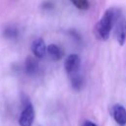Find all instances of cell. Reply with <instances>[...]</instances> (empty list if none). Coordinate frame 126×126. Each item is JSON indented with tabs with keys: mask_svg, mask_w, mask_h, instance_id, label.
Instances as JSON below:
<instances>
[{
	"mask_svg": "<svg viewBox=\"0 0 126 126\" xmlns=\"http://www.w3.org/2000/svg\"><path fill=\"white\" fill-rule=\"evenodd\" d=\"M111 113L114 120L120 126L126 125V109L121 104H115L111 108Z\"/></svg>",
	"mask_w": 126,
	"mask_h": 126,
	"instance_id": "5",
	"label": "cell"
},
{
	"mask_svg": "<svg viewBox=\"0 0 126 126\" xmlns=\"http://www.w3.org/2000/svg\"><path fill=\"white\" fill-rule=\"evenodd\" d=\"M46 52L49 54L51 59H53L55 61L60 60L63 56V52H62L61 48L59 46H57L56 44H49L46 48Z\"/></svg>",
	"mask_w": 126,
	"mask_h": 126,
	"instance_id": "8",
	"label": "cell"
},
{
	"mask_svg": "<svg viewBox=\"0 0 126 126\" xmlns=\"http://www.w3.org/2000/svg\"><path fill=\"white\" fill-rule=\"evenodd\" d=\"M71 84H72V87H73L75 90H78V91H79V90H81L82 87L84 86V80H83V78H82L81 76L75 74V75H73L72 78H71Z\"/></svg>",
	"mask_w": 126,
	"mask_h": 126,
	"instance_id": "10",
	"label": "cell"
},
{
	"mask_svg": "<svg viewBox=\"0 0 126 126\" xmlns=\"http://www.w3.org/2000/svg\"><path fill=\"white\" fill-rule=\"evenodd\" d=\"M3 35L8 39H14L18 35V30L13 26H9L3 31Z\"/></svg>",
	"mask_w": 126,
	"mask_h": 126,
	"instance_id": "9",
	"label": "cell"
},
{
	"mask_svg": "<svg viewBox=\"0 0 126 126\" xmlns=\"http://www.w3.org/2000/svg\"><path fill=\"white\" fill-rule=\"evenodd\" d=\"M47 46L42 38H35L32 43V51L36 58H42L46 53Z\"/></svg>",
	"mask_w": 126,
	"mask_h": 126,
	"instance_id": "6",
	"label": "cell"
},
{
	"mask_svg": "<svg viewBox=\"0 0 126 126\" xmlns=\"http://www.w3.org/2000/svg\"><path fill=\"white\" fill-rule=\"evenodd\" d=\"M25 71L29 75H33L38 71V63L33 57H28L25 61Z\"/></svg>",
	"mask_w": 126,
	"mask_h": 126,
	"instance_id": "7",
	"label": "cell"
},
{
	"mask_svg": "<svg viewBox=\"0 0 126 126\" xmlns=\"http://www.w3.org/2000/svg\"><path fill=\"white\" fill-rule=\"evenodd\" d=\"M83 126H96L94 122H92V121H86L84 124H83Z\"/></svg>",
	"mask_w": 126,
	"mask_h": 126,
	"instance_id": "12",
	"label": "cell"
},
{
	"mask_svg": "<svg viewBox=\"0 0 126 126\" xmlns=\"http://www.w3.org/2000/svg\"><path fill=\"white\" fill-rule=\"evenodd\" d=\"M115 11L113 9H108L104 12L103 16L99 20L96 26V31L100 38L102 39H107L110 33V31L112 29V26L115 21Z\"/></svg>",
	"mask_w": 126,
	"mask_h": 126,
	"instance_id": "1",
	"label": "cell"
},
{
	"mask_svg": "<svg viewBox=\"0 0 126 126\" xmlns=\"http://www.w3.org/2000/svg\"><path fill=\"white\" fill-rule=\"evenodd\" d=\"M79 10H87L90 6L89 0H69Z\"/></svg>",
	"mask_w": 126,
	"mask_h": 126,
	"instance_id": "11",
	"label": "cell"
},
{
	"mask_svg": "<svg viewBox=\"0 0 126 126\" xmlns=\"http://www.w3.org/2000/svg\"><path fill=\"white\" fill-rule=\"evenodd\" d=\"M115 35L120 45H123L126 41V19L124 16H115Z\"/></svg>",
	"mask_w": 126,
	"mask_h": 126,
	"instance_id": "2",
	"label": "cell"
},
{
	"mask_svg": "<svg viewBox=\"0 0 126 126\" xmlns=\"http://www.w3.org/2000/svg\"><path fill=\"white\" fill-rule=\"evenodd\" d=\"M34 119V110L32 105V103L25 104L24 109L22 110V113L19 118V124L20 126H32Z\"/></svg>",
	"mask_w": 126,
	"mask_h": 126,
	"instance_id": "3",
	"label": "cell"
},
{
	"mask_svg": "<svg viewBox=\"0 0 126 126\" xmlns=\"http://www.w3.org/2000/svg\"><path fill=\"white\" fill-rule=\"evenodd\" d=\"M79 66H80V58L77 54L69 55L66 58L65 63H64V67H65L66 72L72 76L76 74V72L79 69Z\"/></svg>",
	"mask_w": 126,
	"mask_h": 126,
	"instance_id": "4",
	"label": "cell"
}]
</instances>
